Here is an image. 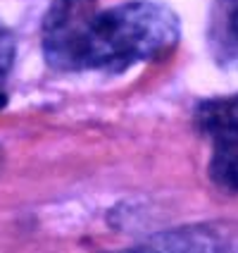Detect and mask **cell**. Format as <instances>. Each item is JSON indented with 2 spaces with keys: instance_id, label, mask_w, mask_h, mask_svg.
I'll return each instance as SVG.
<instances>
[{
  "instance_id": "cell-1",
  "label": "cell",
  "mask_w": 238,
  "mask_h": 253,
  "mask_svg": "<svg viewBox=\"0 0 238 253\" xmlns=\"http://www.w3.org/2000/svg\"><path fill=\"white\" fill-rule=\"evenodd\" d=\"M179 39V17L150 0L110 10H98L96 0H55L43 19V55L60 72H124L165 57Z\"/></svg>"
},
{
  "instance_id": "cell-4",
  "label": "cell",
  "mask_w": 238,
  "mask_h": 253,
  "mask_svg": "<svg viewBox=\"0 0 238 253\" xmlns=\"http://www.w3.org/2000/svg\"><path fill=\"white\" fill-rule=\"evenodd\" d=\"M222 244L207 229H181L160 234L153 241L143 244L138 253H219Z\"/></svg>"
},
{
  "instance_id": "cell-2",
  "label": "cell",
  "mask_w": 238,
  "mask_h": 253,
  "mask_svg": "<svg viewBox=\"0 0 238 253\" xmlns=\"http://www.w3.org/2000/svg\"><path fill=\"white\" fill-rule=\"evenodd\" d=\"M196 122L212 141V158H238V96L200 103Z\"/></svg>"
},
{
  "instance_id": "cell-3",
  "label": "cell",
  "mask_w": 238,
  "mask_h": 253,
  "mask_svg": "<svg viewBox=\"0 0 238 253\" xmlns=\"http://www.w3.org/2000/svg\"><path fill=\"white\" fill-rule=\"evenodd\" d=\"M207 43L217 65L238 70V0H214Z\"/></svg>"
},
{
  "instance_id": "cell-5",
  "label": "cell",
  "mask_w": 238,
  "mask_h": 253,
  "mask_svg": "<svg viewBox=\"0 0 238 253\" xmlns=\"http://www.w3.org/2000/svg\"><path fill=\"white\" fill-rule=\"evenodd\" d=\"M12 62H14V39L7 29L0 27V108L7 100L5 91H2V82L7 79V74L12 70Z\"/></svg>"
}]
</instances>
